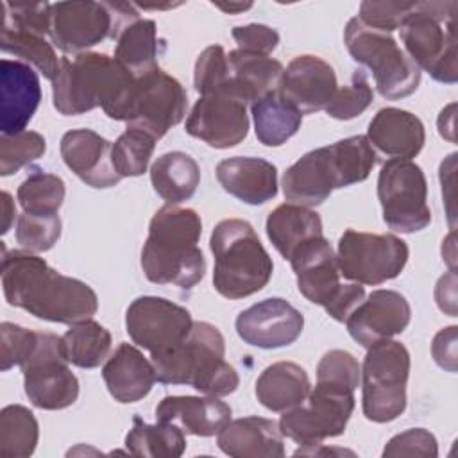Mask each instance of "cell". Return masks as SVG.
<instances>
[{
	"instance_id": "obj_15",
	"label": "cell",
	"mask_w": 458,
	"mask_h": 458,
	"mask_svg": "<svg viewBox=\"0 0 458 458\" xmlns=\"http://www.w3.org/2000/svg\"><path fill=\"white\" fill-rule=\"evenodd\" d=\"M186 107L188 95L182 84L157 66L134 79L123 122L159 140L184 118Z\"/></svg>"
},
{
	"instance_id": "obj_5",
	"label": "cell",
	"mask_w": 458,
	"mask_h": 458,
	"mask_svg": "<svg viewBox=\"0 0 458 458\" xmlns=\"http://www.w3.org/2000/svg\"><path fill=\"white\" fill-rule=\"evenodd\" d=\"M225 342L209 322H193L186 338L174 349L150 356L156 379L165 385H190L200 394L225 397L238 388L240 377L224 360Z\"/></svg>"
},
{
	"instance_id": "obj_51",
	"label": "cell",
	"mask_w": 458,
	"mask_h": 458,
	"mask_svg": "<svg viewBox=\"0 0 458 458\" xmlns=\"http://www.w3.org/2000/svg\"><path fill=\"white\" fill-rule=\"evenodd\" d=\"M456 326H449L437 333L431 345L433 360L438 367L454 372L456 370Z\"/></svg>"
},
{
	"instance_id": "obj_10",
	"label": "cell",
	"mask_w": 458,
	"mask_h": 458,
	"mask_svg": "<svg viewBox=\"0 0 458 458\" xmlns=\"http://www.w3.org/2000/svg\"><path fill=\"white\" fill-rule=\"evenodd\" d=\"M410 352L395 340L369 347L361 367L363 415L372 422L395 420L406 410Z\"/></svg>"
},
{
	"instance_id": "obj_30",
	"label": "cell",
	"mask_w": 458,
	"mask_h": 458,
	"mask_svg": "<svg viewBox=\"0 0 458 458\" xmlns=\"http://www.w3.org/2000/svg\"><path fill=\"white\" fill-rule=\"evenodd\" d=\"M306 370L292 361L268 365L256 381V397L270 411H286L299 406L310 394Z\"/></svg>"
},
{
	"instance_id": "obj_40",
	"label": "cell",
	"mask_w": 458,
	"mask_h": 458,
	"mask_svg": "<svg viewBox=\"0 0 458 458\" xmlns=\"http://www.w3.org/2000/svg\"><path fill=\"white\" fill-rule=\"evenodd\" d=\"M156 138L143 129L127 127L113 143L111 159L120 177L141 175L152 157Z\"/></svg>"
},
{
	"instance_id": "obj_9",
	"label": "cell",
	"mask_w": 458,
	"mask_h": 458,
	"mask_svg": "<svg viewBox=\"0 0 458 458\" xmlns=\"http://www.w3.org/2000/svg\"><path fill=\"white\" fill-rule=\"evenodd\" d=\"M344 41L351 57L372 72L381 97L397 100L419 88V66L390 34L370 29L358 18H351L345 25Z\"/></svg>"
},
{
	"instance_id": "obj_39",
	"label": "cell",
	"mask_w": 458,
	"mask_h": 458,
	"mask_svg": "<svg viewBox=\"0 0 458 458\" xmlns=\"http://www.w3.org/2000/svg\"><path fill=\"white\" fill-rule=\"evenodd\" d=\"M64 193V181L59 175L48 174L41 168H32V172L18 186L16 197L23 213L50 216L57 215L59 208L63 206Z\"/></svg>"
},
{
	"instance_id": "obj_37",
	"label": "cell",
	"mask_w": 458,
	"mask_h": 458,
	"mask_svg": "<svg viewBox=\"0 0 458 458\" xmlns=\"http://www.w3.org/2000/svg\"><path fill=\"white\" fill-rule=\"evenodd\" d=\"M38 438V420L29 408L9 404L0 411V456L27 458L34 453Z\"/></svg>"
},
{
	"instance_id": "obj_55",
	"label": "cell",
	"mask_w": 458,
	"mask_h": 458,
	"mask_svg": "<svg viewBox=\"0 0 458 458\" xmlns=\"http://www.w3.org/2000/svg\"><path fill=\"white\" fill-rule=\"evenodd\" d=\"M215 7H218V9H222L224 13H240V11H245V9H250L252 7V4L250 2H247V4H233V2H229V4H213Z\"/></svg>"
},
{
	"instance_id": "obj_23",
	"label": "cell",
	"mask_w": 458,
	"mask_h": 458,
	"mask_svg": "<svg viewBox=\"0 0 458 458\" xmlns=\"http://www.w3.org/2000/svg\"><path fill=\"white\" fill-rule=\"evenodd\" d=\"M111 148L113 145L91 129H73L61 138L64 165L93 188H111L122 179L113 166Z\"/></svg>"
},
{
	"instance_id": "obj_1",
	"label": "cell",
	"mask_w": 458,
	"mask_h": 458,
	"mask_svg": "<svg viewBox=\"0 0 458 458\" xmlns=\"http://www.w3.org/2000/svg\"><path fill=\"white\" fill-rule=\"evenodd\" d=\"M2 288L11 306L59 324H77L98 310L93 288L68 277L29 250H11L2 259Z\"/></svg>"
},
{
	"instance_id": "obj_42",
	"label": "cell",
	"mask_w": 458,
	"mask_h": 458,
	"mask_svg": "<svg viewBox=\"0 0 458 458\" xmlns=\"http://www.w3.org/2000/svg\"><path fill=\"white\" fill-rule=\"evenodd\" d=\"M61 227L59 215L39 216L21 213L16 220V242L29 252H45L59 240Z\"/></svg>"
},
{
	"instance_id": "obj_11",
	"label": "cell",
	"mask_w": 458,
	"mask_h": 458,
	"mask_svg": "<svg viewBox=\"0 0 458 458\" xmlns=\"http://www.w3.org/2000/svg\"><path fill=\"white\" fill-rule=\"evenodd\" d=\"M352 410L354 390L317 381L299 406L283 411L277 424L283 437L302 447L320 445L326 438L345 431Z\"/></svg>"
},
{
	"instance_id": "obj_32",
	"label": "cell",
	"mask_w": 458,
	"mask_h": 458,
	"mask_svg": "<svg viewBox=\"0 0 458 458\" xmlns=\"http://www.w3.org/2000/svg\"><path fill=\"white\" fill-rule=\"evenodd\" d=\"M154 191L168 204H181L193 197L200 182V168L186 152H166L150 166Z\"/></svg>"
},
{
	"instance_id": "obj_38",
	"label": "cell",
	"mask_w": 458,
	"mask_h": 458,
	"mask_svg": "<svg viewBox=\"0 0 458 458\" xmlns=\"http://www.w3.org/2000/svg\"><path fill=\"white\" fill-rule=\"evenodd\" d=\"M0 47L5 54H13L36 66L38 72H41L52 82L59 73L61 59L57 57L54 47L41 34L2 27Z\"/></svg>"
},
{
	"instance_id": "obj_29",
	"label": "cell",
	"mask_w": 458,
	"mask_h": 458,
	"mask_svg": "<svg viewBox=\"0 0 458 458\" xmlns=\"http://www.w3.org/2000/svg\"><path fill=\"white\" fill-rule=\"evenodd\" d=\"M284 68L270 55L247 50H231L227 54V91L245 104H252L268 91L276 89Z\"/></svg>"
},
{
	"instance_id": "obj_54",
	"label": "cell",
	"mask_w": 458,
	"mask_h": 458,
	"mask_svg": "<svg viewBox=\"0 0 458 458\" xmlns=\"http://www.w3.org/2000/svg\"><path fill=\"white\" fill-rule=\"evenodd\" d=\"M453 111H454V104H451V106H447V109H444L442 113H440V120H438V131H440V134L444 136V138H447L449 141H454V134H453V131H454V125H453V120H454V116H453Z\"/></svg>"
},
{
	"instance_id": "obj_50",
	"label": "cell",
	"mask_w": 458,
	"mask_h": 458,
	"mask_svg": "<svg viewBox=\"0 0 458 458\" xmlns=\"http://www.w3.org/2000/svg\"><path fill=\"white\" fill-rule=\"evenodd\" d=\"M233 39L240 50L268 55L279 43V34L263 23H249L233 29Z\"/></svg>"
},
{
	"instance_id": "obj_43",
	"label": "cell",
	"mask_w": 458,
	"mask_h": 458,
	"mask_svg": "<svg viewBox=\"0 0 458 458\" xmlns=\"http://www.w3.org/2000/svg\"><path fill=\"white\" fill-rule=\"evenodd\" d=\"M195 89L204 95H225L227 91V54L220 45L204 48L195 63Z\"/></svg>"
},
{
	"instance_id": "obj_31",
	"label": "cell",
	"mask_w": 458,
	"mask_h": 458,
	"mask_svg": "<svg viewBox=\"0 0 458 458\" xmlns=\"http://www.w3.org/2000/svg\"><path fill=\"white\" fill-rule=\"evenodd\" d=\"M267 236L276 250L284 259H290L301 243L322 236V220L311 208L286 202L270 211L267 218Z\"/></svg>"
},
{
	"instance_id": "obj_20",
	"label": "cell",
	"mask_w": 458,
	"mask_h": 458,
	"mask_svg": "<svg viewBox=\"0 0 458 458\" xmlns=\"http://www.w3.org/2000/svg\"><path fill=\"white\" fill-rule=\"evenodd\" d=\"M290 265L295 272L299 292L324 310L336 299L344 286L340 283L336 254L324 234L301 243L293 250Z\"/></svg>"
},
{
	"instance_id": "obj_44",
	"label": "cell",
	"mask_w": 458,
	"mask_h": 458,
	"mask_svg": "<svg viewBox=\"0 0 458 458\" xmlns=\"http://www.w3.org/2000/svg\"><path fill=\"white\" fill-rule=\"evenodd\" d=\"M374 100V91L361 70L354 72L351 84L342 86L326 106V113L336 120H351L361 114Z\"/></svg>"
},
{
	"instance_id": "obj_17",
	"label": "cell",
	"mask_w": 458,
	"mask_h": 458,
	"mask_svg": "<svg viewBox=\"0 0 458 458\" xmlns=\"http://www.w3.org/2000/svg\"><path fill=\"white\" fill-rule=\"evenodd\" d=\"M184 127L213 148L234 147L249 132L247 104L229 95H204L191 107Z\"/></svg>"
},
{
	"instance_id": "obj_19",
	"label": "cell",
	"mask_w": 458,
	"mask_h": 458,
	"mask_svg": "<svg viewBox=\"0 0 458 458\" xmlns=\"http://www.w3.org/2000/svg\"><path fill=\"white\" fill-rule=\"evenodd\" d=\"M411 310L395 290H374L347 317L349 335L365 349L401 335L410 324Z\"/></svg>"
},
{
	"instance_id": "obj_12",
	"label": "cell",
	"mask_w": 458,
	"mask_h": 458,
	"mask_svg": "<svg viewBox=\"0 0 458 458\" xmlns=\"http://www.w3.org/2000/svg\"><path fill=\"white\" fill-rule=\"evenodd\" d=\"M29 401L41 410H63L79 397V381L61 349V336L36 331L30 351L21 360Z\"/></svg>"
},
{
	"instance_id": "obj_22",
	"label": "cell",
	"mask_w": 458,
	"mask_h": 458,
	"mask_svg": "<svg viewBox=\"0 0 458 458\" xmlns=\"http://www.w3.org/2000/svg\"><path fill=\"white\" fill-rule=\"evenodd\" d=\"M41 100L38 73L21 61L0 63V129L2 134L25 131Z\"/></svg>"
},
{
	"instance_id": "obj_28",
	"label": "cell",
	"mask_w": 458,
	"mask_h": 458,
	"mask_svg": "<svg viewBox=\"0 0 458 458\" xmlns=\"http://www.w3.org/2000/svg\"><path fill=\"white\" fill-rule=\"evenodd\" d=\"M106 386L118 403H136L143 399L156 381L154 363L143 352L131 345L120 344L102 367Z\"/></svg>"
},
{
	"instance_id": "obj_8",
	"label": "cell",
	"mask_w": 458,
	"mask_h": 458,
	"mask_svg": "<svg viewBox=\"0 0 458 458\" xmlns=\"http://www.w3.org/2000/svg\"><path fill=\"white\" fill-rule=\"evenodd\" d=\"M132 4L113 2H57L50 4V39L64 54H84L106 38L138 20Z\"/></svg>"
},
{
	"instance_id": "obj_21",
	"label": "cell",
	"mask_w": 458,
	"mask_h": 458,
	"mask_svg": "<svg viewBox=\"0 0 458 458\" xmlns=\"http://www.w3.org/2000/svg\"><path fill=\"white\" fill-rule=\"evenodd\" d=\"M336 75L329 63L317 55H297L284 68L277 91L301 114L326 109L336 93Z\"/></svg>"
},
{
	"instance_id": "obj_46",
	"label": "cell",
	"mask_w": 458,
	"mask_h": 458,
	"mask_svg": "<svg viewBox=\"0 0 458 458\" xmlns=\"http://www.w3.org/2000/svg\"><path fill=\"white\" fill-rule=\"evenodd\" d=\"M415 2H372L365 0L360 5L358 20L376 30L390 34L399 29L411 14Z\"/></svg>"
},
{
	"instance_id": "obj_14",
	"label": "cell",
	"mask_w": 458,
	"mask_h": 458,
	"mask_svg": "<svg viewBox=\"0 0 458 458\" xmlns=\"http://www.w3.org/2000/svg\"><path fill=\"white\" fill-rule=\"evenodd\" d=\"M408 245L394 234H374L354 229L338 240L340 276L358 284H381L397 277L408 261Z\"/></svg>"
},
{
	"instance_id": "obj_47",
	"label": "cell",
	"mask_w": 458,
	"mask_h": 458,
	"mask_svg": "<svg viewBox=\"0 0 458 458\" xmlns=\"http://www.w3.org/2000/svg\"><path fill=\"white\" fill-rule=\"evenodd\" d=\"M2 11H4L2 27L29 30L41 36L50 32V4L47 2H38V4L4 2Z\"/></svg>"
},
{
	"instance_id": "obj_6",
	"label": "cell",
	"mask_w": 458,
	"mask_h": 458,
	"mask_svg": "<svg viewBox=\"0 0 458 458\" xmlns=\"http://www.w3.org/2000/svg\"><path fill=\"white\" fill-rule=\"evenodd\" d=\"M209 247L215 258L213 286L227 299H243L259 292L272 277L274 263L254 227L240 218L215 225Z\"/></svg>"
},
{
	"instance_id": "obj_4",
	"label": "cell",
	"mask_w": 458,
	"mask_h": 458,
	"mask_svg": "<svg viewBox=\"0 0 458 458\" xmlns=\"http://www.w3.org/2000/svg\"><path fill=\"white\" fill-rule=\"evenodd\" d=\"M374 165L376 150L367 136H349L297 159L283 175V193L292 204L315 208L333 190L365 181Z\"/></svg>"
},
{
	"instance_id": "obj_48",
	"label": "cell",
	"mask_w": 458,
	"mask_h": 458,
	"mask_svg": "<svg viewBox=\"0 0 458 458\" xmlns=\"http://www.w3.org/2000/svg\"><path fill=\"white\" fill-rule=\"evenodd\" d=\"M383 456H422L435 458L438 456L437 438L424 428H413L403 431L388 440L383 449Z\"/></svg>"
},
{
	"instance_id": "obj_7",
	"label": "cell",
	"mask_w": 458,
	"mask_h": 458,
	"mask_svg": "<svg viewBox=\"0 0 458 458\" xmlns=\"http://www.w3.org/2000/svg\"><path fill=\"white\" fill-rule=\"evenodd\" d=\"M456 2H415L411 14L399 27L408 57L435 81L454 84L456 64Z\"/></svg>"
},
{
	"instance_id": "obj_35",
	"label": "cell",
	"mask_w": 458,
	"mask_h": 458,
	"mask_svg": "<svg viewBox=\"0 0 458 458\" xmlns=\"http://www.w3.org/2000/svg\"><path fill=\"white\" fill-rule=\"evenodd\" d=\"M156 21L138 18L129 23L116 38L114 59L134 77L157 68Z\"/></svg>"
},
{
	"instance_id": "obj_41",
	"label": "cell",
	"mask_w": 458,
	"mask_h": 458,
	"mask_svg": "<svg viewBox=\"0 0 458 458\" xmlns=\"http://www.w3.org/2000/svg\"><path fill=\"white\" fill-rule=\"evenodd\" d=\"M47 150V141L39 132L21 131L16 134L0 136V175L16 174L25 165L41 157Z\"/></svg>"
},
{
	"instance_id": "obj_24",
	"label": "cell",
	"mask_w": 458,
	"mask_h": 458,
	"mask_svg": "<svg viewBox=\"0 0 458 458\" xmlns=\"http://www.w3.org/2000/svg\"><path fill=\"white\" fill-rule=\"evenodd\" d=\"M367 140L372 148L390 159H411L422 150L426 132L413 113L383 107L370 120Z\"/></svg>"
},
{
	"instance_id": "obj_25",
	"label": "cell",
	"mask_w": 458,
	"mask_h": 458,
	"mask_svg": "<svg viewBox=\"0 0 458 458\" xmlns=\"http://www.w3.org/2000/svg\"><path fill=\"white\" fill-rule=\"evenodd\" d=\"M156 419L174 422L190 435L213 437L231 420V408L213 395H166L156 406Z\"/></svg>"
},
{
	"instance_id": "obj_2",
	"label": "cell",
	"mask_w": 458,
	"mask_h": 458,
	"mask_svg": "<svg viewBox=\"0 0 458 458\" xmlns=\"http://www.w3.org/2000/svg\"><path fill=\"white\" fill-rule=\"evenodd\" d=\"M202 222L195 209L174 204L156 211L141 249V268L156 284L193 288L206 272V259L197 247Z\"/></svg>"
},
{
	"instance_id": "obj_53",
	"label": "cell",
	"mask_w": 458,
	"mask_h": 458,
	"mask_svg": "<svg viewBox=\"0 0 458 458\" xmlns=\"http://www.w3.org/2000/svg\"><path fill=\"white\" fill-rule=\"evenodd\" d=\"M16 218V206L13 202V197L4 191L2 193V234H5Z\"/></svg>"
},
{
	"instance_id": "obj_52",
	"label": "cell",
	"mask_w": 458,
	"mask_h": 458,
	"mask_svg": "<svg viewBox=\"0 0 458 458\" xmlns=\"http://www.w3.org/2000/svg\"><path fill=\"white\" fill-rule=\"evenodd\" d=\"M365 299V288L358 283H351V284H344L340 293L336 295V299L326 308L327 315L333 317L338 322H345L347 317L351 315V311Z\"/></svg>"
},
{
	"instance_id": "obj_16",
	"label": "cell",
	"mask_w": 458,
	"mask_h": 458,
	"mask_svg": "<svg viewBox=\"0 0 458 458\" xmlns=\"http://www.w3.org/2000/svg\"><path fill=\"white\" fill-rule=\"evenodd\" d=\"M193 326L186 308L154 295L134 299L125 313V329L131 340L147 349L150 356L163 354L179 345Z\"/></svg>"
},
{
	"instance_id": "obj_18",
	"label": "cell",
	"mask_w": 458,
	"mask_h": 458,
	"mask_svg": "<svg viewBox=\"0 0 458 458\" xmlns=\"http://www.w3.org/2000/svg\"><path fill=\"white\" fill-rule=\"evenodd\" d=\"M304 327V317L281 297L265 299L236 317L238 336L259 349H277L293 344Z\"/></svg>"
},
{
	"instance_id": "obj_45",
	"label": "cell",
	"mask_w": 458,
	"mask_h": 458,
	"mask_svg": "<svg viewBox=\"0 0 458 458\" xmlns=\"http://www.w3.org/2000/svg\"><path fill=\"white\" fill-rule=\"evenodd\" d=\"M361 379V369L358 360L342 349L327 351L317 367V381L356 390Z\"/></svg>"
},
{
	"instance_id": "obj_27",
	"label": "cell",
	"mask_w": 458,
	"mask_h": 458,
	"mask_svg": "<svg viewBox=\"0 0 458 458\" xmlns=\"http://www.w3.org/2000/svg\"><path fill=\"white\" fill-rule=\"evenodd\" d=\"M218 447L234 458H281L284 456L279 424L265 417H242L229 420L218 433Z\"/></svg>"
},
{
	"instance_id": "obj_36",
	"label": "cell",
	"mask_w": 458,
	"mask_h": 458,
	"mask_svg": "<svg viewBox=\"0 0 458 458\" xmlns=\"http://www.w3.org/2000/svg\"><path fill=\"white\" fill-rule=\"evenodd\" d=\"M111 344V333L91 318L72 324L61 336L64 358L81 369H95L104 363L109 358Z\"/></svg>"
},
{
	"instance_id": "obj_3",
	"label": "cell",
	"mask_w": 458,
	"mask_h": 458,
	"mask_svg": "<svg viewBox=\"0 0 458 458\" xmlns=\"http://www.w3.org/2000/svg\"><path fill=\"white\" fill-rule=\"evenodd\" d=\"M134 75L114 57L84 52L73 59L61 57V68L52 86L54 107L66 116L102 107L113 120H122L134 86Z\"/></svg>"
},
{
	"instance_id": "obj_34",
	"label": "cell",
	"mask_w": 458,
	"mask_h": 458,
	"mask_svg": "<svg viewBox=\"0 0 458 458\" xmlns=\"http://www.w3.org/2000/svg\"><path fill=\"white\" fill-rule=\"evenodd\" d=\"M125 447L134 456L143 458H177L186 449L184 431L174 422L157 420L147 424L134 417L132 428L125 437Z\"/></svg>"
},
{
	"instance_id": "obj_33",
	"label": "cell",
	"mask_w": 458,
	"mask_h": 458,
	"mask_svg": "<svg viewBox=\"0 0 458 458\" xmlns=\"http://www.w3.org/2000/svg\"><path fill=\"white\" fill-rule=\"evenodd\" d=\"M256 138L267 147L286 143L302 123V114L276 89L268 91L250 106Z\"/></svg>"
},
{
	"instance_id": "obj_49",
	"label": "cell",
	"mask_w": 458,
	"mask_h": 458,
	"mask_svg": "<svg viewBox=\"0 0 458 458\" xmlns=\"http://www.w3.org/2000/svg\"><path fill=\"white\" fill-rule=\"evenodd\" d=\"M36 331L25 329L13 322H2L0 326V369L9 370L20 365L30 351Z\"/></svg>"
},
{
	"instance_id": "obj_13",
	"label": "cell",
	"mask_w": 458,
	"mask_h": 458,
	"mask_svg": "<svg viewBox=\"0 0 458 458\" xmlns=\"http://www.w3.org/2000/svg\"><path fill=\"white\" fill-rule=\"evenodd\" d=\"M377 199L385 224L397 233H415L431 222L428 182L411 159H388L381 166Z\"/></svg>"
},
{
	"instance_id": "obj_26",
	"label": "cell",
	"mask_w": 458,
	"mask_h": 458,
	"mask_svg": "<svg viewBox=\"0 0 458 458\" xmlns=\"http://www.w3.org/2000/svg\"><path fill=\"white\" fill-rule=\"evenodd\" d=\"M220 186L245 204H265L277 193V168L261 157H229L216 165Z\"/></svg>"
}]
</instances>
